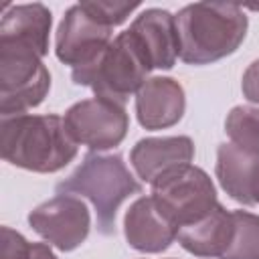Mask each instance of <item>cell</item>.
I'll return each mask as SVG.
<instances>
[{
  "label": "cell",
  "mask_w": 259,
  "mask_h": 259,
  "mask_svg": "<svg viewBox=\"0 0 259 259\" xmlns=\"http://www.w3.org/2000/svg\"><path fill=\"white\" fill-rule=\"evenodd\" d=\"M142 190L123 158L117 154L89 152L77 170L57 184V194L87 198L97 217V229L103 235L115 233V214L123 200Z\"/></svg>",
  "instance_id": "3"
},
{
  "label": "cell",
  "mask_w": 259,
  "mask_h": 259,
  "mask_svg": "<svg viewBox=\"0 0 259 259\" xmlns=\"http://www.w3.org/2000/svg\"><path fill=\"white\" fill-rule=\"evenodd\" d=\"M63 121L77 142L91 152H103L119 146L130 130V115L123 103L105 97H91L73 103Z\"/></svg>",
  "instance_id": "7"
},
{
  "label": "cell",
  "mask_w": 259,
  "mask_h": 259,
  "mask_svg": "<svg viewBox=\"0 0 259 259\" xmlns=\"http://www.w3.org/2000/svg\"><path fill=\"white\" fill-rule=\"evenodd\" d=\"M125 241L140 253H162L178 235V227L156 206L152 196L138 198L123 217Z\"/></svg>",
  "instance_id": "12"
},
{
  "label": "cell",
  "mask_w": 259,
  "mask_h": 259,
  "mask_svg": "<svg viewBox=\"0 0 259 259\" xmlns=\"http://www.w3.org/2000/svg\"><path fill=\"white\" fill-rule=\"evenodd\" d=\"M51 24V10L40 2L10 6L0 20V45L22 47L45 57L49 53Z\"/></svg>",
  "instance_id": "15"
},
{
  "label": "cell",
  "mask_w": 259,
  "mask_h": 259,
  "mask_svg": "<svg viewBox=\"0 0 259 259\" xmlns=\"http://www.w3.org/2000/svg\"><path fill=\"white\" fill-rule=\"evenodd\" d=\"M233 239L221 259H259V214L233 210Z\"/></svg>",
  "instance_id": "18"
},
{
  "label": "cell",
  "mask_w": 259,
  "mask_h": 259,
  "mask_svg": "<svg viewBox=\"0 0 259 259\" xmlns=\"http://www.w3.org/2000/svg\"><path fill=\"white\" fill-rule=\"evenodd\" d=\"M194 144L188 136H168V138H144L130 154V162L140 180L154 184L164 174L192 164Z\"/></svg>",
  "instance_id": "11"
},
{
  "label": "cell",
  "mask_w": 259,
  "mask_h": 259,
  "mask_svg": "<svg viewBox=\"0 0 259 259\" xmlns=\"http://www.w3.org/2000/svg\"><path fill=\"white\" fill-rule=\"evenodd\" d=\"M83 4L89 12H93L99 20H103L111 28L121 24L140 6V2H103V0H89Z\"/></svg>",
  "instance_id": "19"
},
{
  "label": "cell",
  "mask_w": 259,
  "mask_h": 259,
  "mask_svg": "<svg viewBox=\"0 0 259 259\" xmlns=\"http://www.w3.org/2000/svg\"><path fill=\"white\" fill-rule=\"evenodd\" d=\"M111 30L113 28L107 26L103 20H99L93 12H89L83 2L73 4L65 12L57 28V36H55L57 59L73 69L89 65L113 40Z\"/></svg>",
  "instance_id": "9"
},
{
  "label": "cell",
  "mask_w": 259,
  "mask_h": 259,
  "mask_svg": "<svg viewBox=\"0 0 259 259\" xmlns=\"http://www.w3.org/2000/svg\"><path fill=\"white\" fill-rule=\"evenodd\" d=\"M225 132L237 148L259 154V107L237 105L225 119Z\"/></svg>",
  "instance_id": "17"
},
{
  "label": "cell",
  "mask_w": 259,
  "mask_h": 259,
  "mask_svg": "<svg viewBox=\"0 0 259 259\" xmlns=\"http://www.w3.org/2000/svg\"><path fill=\"white\" fill-rule=\"evenodd\" d=\"M0 235V259H30L32 243H28L20 233L10 227H2Z\"/></svg>",
  "instance_id": "20"
},
{
  "label": "cell",
  "mask_w": 259,
  "mask_h": 259,
  "mask_svg": "<svg viewBox=\"0 0 259 259\" xmlns=\"http://www.w3.org/2000/svg\"><path fill=\"white\" fill-rule=\"evenodd\" d=\"M2 158L30 172H57L77 156V142L71 138L61 115H10L0 121Z\"/></svg>",
  "instance_id": "2"
},
{
  "label": "cell",
  "mask_w": 259,
  "mask_h": 259,
  "mask_svg": "<svg viewBox=\"0 0 259 259\" xmlns=\"http://www.w3.org/2000/svg\"><path fill=\"white\" fill-rule=\"evenodd\" d=\"M152 69H172L178 55L176 18L164 8H146L127 28Z\"/></svg>",
  "instance_id": "10"
},
{
  "label": "cell",
  "mask_w": 259,
  "mask_h": 259,
  "mask_svg": "<svg viewBox=\"0 0 259 259\" xmlns=\"http://www.w3.org/2000/svg\"><path fill=\"white\" fill-rule=\"evenodd\" d=\"M214 174L233 200L247 206L259 204V154L245 152L235 144H221Z\"/></svg>",
  "instance_id": "14"
},
{
  "label": "cell",
  "mask_w": 259,
  "mask_h": 259,
  "mask_svg": "<svg viewBox=\"0 0 259 259\" xmlns=\"http://www.w3.org/2000/svg\"><path fill=\"white\" fill-rule=\"evenodd\" d=\"M150 196L178 229L202 219L219 204L210 176L192 164L180 166L158 178L152 184Z\"/></svg>",
  "instance_id": "6"
},
{
  "label": "cell",
  "mask_w": 259,
  "mask_h": 259,
  "mask_svg": "<svg viewBox=\"0 0 259 259\" xmlns=\"http://www.w3.org/2000/svg\"><path fill=\"white\" fill-rule=\"evenodd\" d=\"M51 89V73L34 51L0 45V113L22 115L42 103Z\"/></svg>",
  "instance_id": "5"
},
{
  "label": "cell",
  "mask_w": 259,
  "mask_h": 259,
  "mask_svg": "<svg viewBox=\"0 0 259 259\" xmlns=\"http://www.w3.org/2000/svg\"><path fill=\"white\" fill-rule=\"evenodd\" d=\"M241 91H243V95H245L251 103H257V105H259V59L253 61V63L247 67V71L243 73Z\"/></svg>",
  "instance_id": "21"
},
{
  "label": "cell",
  "mask_w": 259,
  "mask_h": 259,
  "mask_svg": "<svg viewBox=\"0 0 259 259\" xmlns=\"http://www.w3.org/2000/svg\"><path fill=\"white\" fill-rule=\"evenodd\" d=\"M28 225L49 245L67 253L77 249L87 239L91 214L79 196L57 194L30 210Z\"/></svg>",
  "instance_id": "8"
},
{
  "label": "cell",
  "mask_w": 259,
  "mask_h": 259,
  "mask_svg": "<svg viewBox=\"0 0 259 259\" xmlns=\"http://www.w3.org/2000/svg\"><path fill=\"white\" fill-rule=\"evenodd\" d=\"M176 32L186 65H210L233 55L245 40L249 20L241 6L196 2L178 10Z\"/></svg>",
  "instance_id": "1"
},
{
  "label": "cell",
  "mask_w": 259,
  "mask_h": 259,
  "mask_svg": "<svg viewBox=\"0 0 259 259\" xmlns=\"http://www.w3.org/2000/svg\"><path fill=\"white\" fill-rule=\"evenodd\" d=\"M150 71L152 67L136 38L130 30H123L103 49L95 61L73 69L71 79L75 85L91 87L95 97L125 103L130 95L138 93L148 81L146 77Z\"/></svg>",
  "instance_id": "4"
},
{
  "label": "cell",
  "mask_w": 259,
  "mask_h": 259,
  "mask_svg": "<svg viewBox=\"0 0 259 259\" xmlns=\"http://www.w3.org/2000/svg\"><path fill=\"white\" fill-rule=\"evenodd\" d=\"M186 109L184 89L172 77H152L136 93V115L146 130L176 125Z\"/></svg>",
  "instance_id": "13"
},
{
  "label": "cell",
  "mask_w": 259,
  "mask_h": 259,
  "mask_svg": "<svg viewBox=\"0 0 259 259\" xmlns=\"http://www.w3.org/2000/svg\"><path fill=\"white\" fill-rule=\"evenodd\" d=\"M30 259H57V255L53 253V249L47 243H32Z\"/></svg>",
  "instance_id": "22"
},
{
  "label": "cell",
  "mask_w": 259,
  "mask_h": 259,
  "mask_svg": "<svg viewBox=\"0 0 259 259\" xmlns=\"http://www.w3.org/2000/svg\"><path fill=\"white\" fill-rule=\"evenodd\" d=\"M235 221L233 210H227L223 204H217L208 214L202 219L178 229L176 241L188 253L204 259H221L233 239Z\"/></svg>",
  "instance_id": "16"
}]
</instances>
